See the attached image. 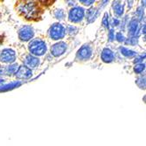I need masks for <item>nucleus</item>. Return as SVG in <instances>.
I'll use <instances>...</instances> for the list:
<instances>
[{
  "label": "nucleus",
  "mask_w": 146,
  "mask_h": 146,
  "mask_svg": "<svg viewBox=\"0 0 146 146\" xmlns=\"http://www.w3.org/2000/svg\"><path fill=\"white\" fill-rule=\"evenodd\" d=\"M113 9L115 14L118 17H121L123 13V5L121 4V2H114Z\"/></svg>",
  "instance_id": "14"
},
{
  "label": "nucleus",
  "mask_w": 146,
  "mask_h": 146,
  "mask_svg": "<svg viewBox=\"0 0 146 146\" xmlns=\"http://www.w3.org/2000/svg\"><path fill=\"white\" fill-rule=\"evenodd\" d=\"M75 31H76V27H75V26H73V25L68 26V30H66V32H68L70 34H74L76 33Z\"/></svg>",
  "instance_id": "21"
},
{
  "label": "nucleus",
  "mask_w": 146,
  "mask_h": 146,
  "mask_svg": "<svg viewBox=\"0 0 146 146\" xmlns=\"http://www.w3.org/2000/svg\"><path fill=\"white\" fill-rule=\"evenodd\" d=\"M15 74H16L17 78L22 79V80L29 79V78L32 77V70L30 68H28L27 67H25V65L19 67L18 70H17V72Z\"/></svg>",
  "instance_id": "10"
},
{
  "label": "nucleus",
  "mask_w": 146,
  "mask_h": 146,
  "mask_svg": "<svg viewBox=\"0 0 146 146\" xmlns=\"http://www.w3.org/2000/svg\"><path fill=\"white\" fill-rule=\"evenodd\" d=\"M138 22L136 19H132L129 24V33L131 36H136L138 32Z\"/></svg>",
  "instance_id": "12"
},
{
  "label": "nucleus",
  "mask_w": 146,
  "mask_h": 146,
  "mask_svg": "<svg viewBox=\"0 0 146 146\" xmlns=\"http://www.w3.org/2000/svg\"><path fill=\"white\" fill-rule=\"evenodd\" d=\"M22 61L24 62L25 67H27L28 68H36L39 65V60L38 57H35L30 54H24Z\"/></svg>",
  "instance_id": "7"
},
{
  "label": "nucleus",
  "mask_w": 146,
  "mask_h": 146,
  "mask_svg": "<svg viewBox=\"0 0 146 146\" xmlns=\"http://www.w3.org/2000/svg\"><path fill=\"white\" fill-rule=\"evenodd\" d=\"M4 82V80H0V83H3Z\"/></svg>",
  "instance_id": "26"
},
{
  "label": "nucleus",
  "mask_w": 146,
  "mask_h": 146,
  "mask_svg": "<svg viewBox=\"0 0 146 146\" xmlns=\"http://www.w3.org/2000/svg\"><path fill=\"white\" fill-rule=\"evenodd\" d=\"M16 60V54L11 49H4L0 52V61L2 63L11 64Z\"/></svg>",
  "instance_id": "5"
},
{
  "label": "nucleus",
  "mask_w": 146,
  "mask_h": 146,
  "mask_svg": "<svg viewBox=\"0 0 146 146\" xmlns=\"http://www.w3.org/2000/svg\"><path fill=\"white\" fill-rule=\"evenodd\" d=\"M124 36L121 33H116V39L119 41V42H123L124 41Z\"/></svg>",
  "instance_id": "22"
},
{
  "label": "nucleus",
  "mask_w": 146,
  "mask_h": 146,
  "mask_svg": "<svg viewBox=\"0 0 146 146\" xmlns=\"http://www.w3.org/2000/svg\"><path fill=\"white\" fill-rule=\"evenodd\" d=\"M110 40H112L113 38H115V36L113 35V31H110Z\"/></svg>",
  "instance_id": "24"
},
{
  "label": "nucleus",
  "mask_w": 146,
  "mask_h": 146,
  "mask_svg": "<svg viewBox=\"0 0 146 146\" xmlns=\"http://www.w3.org/2000/svg\"><path fill=\"white\" fill-rule=\"evenodd\" d=\"M4 74V69L3 68H0V75H1V74Z\"/></svg>",
  "instance_id": "25"
},
{
  "label": "nucleus",
  "mask_w": 146,
  "mask_h": 146,
  "mask_svg": "<svg viewBox=\"0 0 146 146\" xmlns=\"http://www.w3.org/2000/svg\"><path fill=\"white\" fill-rule=\"evenodd\" d=\"M19 85V82H12L11 83L10 85H7V86H5L3 88H0V90H6V89H10V88H15L16 86Z\"/></svg>",
  "instance_id": "19"
},
{
  "label": "nucleus",
  "mask_w": 146,
  "mask_h": 146,
  "mask_svg": "<svg viewBox=\"0 0 146 146\" xmlns=\"http://www.w3.org/2000/svg\"><path fill=\"white\" fill-rule=\"evenodd\" d=\"M134 70L137 74H141L143 70H144V64H138L137 66H135Z\"/></svg>",
  "instance_id": "18"
},
{
  "label": "nucleus",
  "mask_w": 146,
  "mask_h": 146,
  "mask_svg": "<svg viewBox=\"0 0 146 146\" xmlns=\"http://www.w3.org/2000/svg\"><path fill=\"white\" fill-rule=\"evenodd\" d=\"M54 16L58 19H63L65 17V12L63 11V10H56L54 12Z\"/></svg>",
  "instance_id": "17"
},
{
  "label": "nucleus",
  "mask_w": 146,
  "mask_h": 146,
  "mask_svg": "<svg viewBox=\"0 0 146 146\" xmlns=\"http://www.w3.org/2000/svg\"><path fill=\"white\" fill-rule=\"evenodd\" d=\"M97 14H98V11H97V9L96 8H90L87 11V13H86V19L88 22H93L96 18L97 17Z\"/></svg>",
  "instance_id": "13"
},
{
  "label": "nucleus",
  "mask_w": 146,
  "mask_h": 146,
  "mask_svg": "<svg viewBox=\"0 0 146 146\" xmlns=\"http://www.w3.org/2000/svg\"><path fill=\"white\" fill-rule=\"evenodd\" d=\"M28 50L30 52V54H32L35 57L42 56L46 54V50H47L46 43L44 39H42L40 38H33V39H32L31 42L28 45Z\"/></svg>",
  "instance_id": "1"
},
{
  "label": "nucleus",
  "mask_w": 146,
  "mask_h": 146,
  "mask_svg": "<svg viewBox=\"0 0 146 146\" xmlns=\"http://www.w3.org/2000/svg\"><path fill=\"white\" fill-rule=\"evenodd\" d=\"M18 70V64H12V65H9L8 67H6V68L4 70V72H5V74H15Z\"/></svg>",
  "instance_id": "15"
},
{
  "label": "nucleus",
  "mask_w": 146,
  "mask_h": 146,
  "mask_svg": "<svg viewBox=\"0 0 146 146\" xmlns=\"http://www.w3.org/2000/svg\"><path fill=\"white\" fill-rule=\"evenodd\" d=\"M34 31L32 26L25 25L19 31V38L22 41H29L33 38Z\"/></svg>",
  "instance_id": "6"
},
{
  "label": "nucleus",
  "mask_w": 146,
  "mask_h": 146,
  "mask_svg": "<svg viewBox=\"0 0 146 146\" xmlns=\"http://www.w3.org/2000/svg\"><path fill=\"white\" fill-rule=\"evenodd\" d=\"M102 24L105 27H107V28L109 27V15H108V13H106V14L104 15L103 19H102Z\"/></svg>",
  "instance_id": "20"
},
{
  "label": "nucleus",
  "mask_w": 146,
  "mask_h": 146,
  "mask_svg": "<svg viewBox=\"0 0 146 146\" xmlns=\"http://www.w3.org/2000/svg\"><path fill=\"white\" fill-rule=\"evenodd\" d=\"M114 59H115V54L110 49L105 48L102 51V61H104L106 63H110V62L113 61Z\"/></svg>",
  "instance_id": "11"
},
{
  "label": "nucleus",
  "mask_w": 146,
  "mask_h": 146,
  "mask_svg": "<svg viewBox=\"0 0 146 146\" xmlns=\"http://www.w3.org/2000/svg\"><path fill=\"white\" fill-rule=\"evenodd\" d=\"M49 36L54 40L61 39L66 36V28L63 26V25L60 23H55L50 27Z\"/></svg>",
  "instance_id": "3"
},
{
  "label": "nucleus",
  "mask_w": 146,
  "mask_h": 146,
  "mask_svg": "<svg viewBox=\"0 0 146 146\" xmlns=\"http://www.w3.org/2000/svg\"><path fill=\"white\" fill-rule=\"evenodd\" d=\"M81 3H82L84 5H89L94 3V1H81Z\"/></svg>",
  "instance_id": "23"
},
{
  "label": "nucleus",
  "mask_w": 146,
  "mask_h": 146,
  "mask_svg": "<svg viewBox=\"0 0 146 146\" xmlns=\"http://www.w3.org/2000/svg\"><path fill=\"white\" fill-rule=\"evenodd\" d=\"M67 48H68V45L65 42L62 41L58 42L51 47V54L54 57H59L67 51Z\"/></svg>",
  "instance_id": "8"
},
{
  "label": "nucleus",
  "mask_w": 146,
  "mask_h": 146,
  "mask_svg": "<svg viewBox=\"0 0 146 146\" xmlns=\"http://www.w3.org/2000/svg\"><path fill=\"white\" fill-rule=\"evenodd\" d=\"M120 50H121V52H122V54H123V55H124V56H126V57H129V58L133 57V56H135V55L137 54L135 52L131 51V50H129V49H128V48H125V47H121Z\"/></svg>",
  "instance_id": "16"
},
{
  "label": "nucleus",
  "mask_w": 146,
  "mask_h": 146,
  "mask_svg": "<svg viewBox=\"0 0 146 146\" xmlns=\"http://www.w3.org/2000/svg\"><path fill=\"white\" fill-rule=\"evenodd\" d=\"M84 18V10L82 7H74L69 11L68 19L73 23H80Z\"/></svg>",
  "instance_id": "4"
},
{
  "label": "nucleus",
  "mask_w": 146,
  "mask_h": 146,
  "mask_svg": "<svg viewBox=\"0 0 146 146\" xmlns=\"http://www.w3.org/2000/svg\"><path fill=\"white\" fill-rule=\"evenodd\" d=\"M91 55H92V47L87 44L82 46L77 52V58L80 60L89 59Z\"/></svg>",
  "instance_id": "9"
},
{
  "label": "nucleus",
  "mask_w": 146,
  "mask_h": 146,
  "mask_svg": "<svg viewBox=\"0 0 146 146\" xmlns=\"http://www.w3.org/2000/svg\"><path fill=\"white\" fill-rule=\"evenodd\" d=\"M39 10L35 2H25L19 7V13L27 19H33L38 16Z\"/></svg>",
  "instance_id": "2"
}]
</instances>
